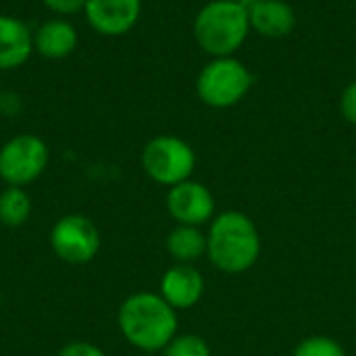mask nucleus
Instances as JSON below:
<instances>
[{
    "instance_id": "1",
    "label": "nucleus",
    "mask_w": 356,
    "mask_h": 356,
    "mask_svg": "<svg viewBox=\"0 0 356 356\" xmlns=\"http://www.w3.org/2000/svg\"><path fill=\"white\" fill-rule=\"evenodd\" d=\"M121 336L138 350L159 353L177 336V311L154 292H136L117 313Z\"/></svg>"
},
{
    "instance_id": "2",
    "label": "nucleus",
    "mask_w": 356,
    "mask_h": 356,
    "mask_svg": "<svg viewBox=\"0 0 356 356\" xmlns=\"http://www.w3.org/2000/svg\"><path fill=\"white\" fill-rule=\"evenodd\" d=\"M207 257L221 273H246L261 257V234L257 223L240 211H223L209 225Z\"/></svg>"
},
{
    "instance_id": "3",
    "label": "nucleus",
    "mask_w": 356,
    "mask_h": 356,
    "mask_svg": "<svg viewBox=\"0 0 356 356\" xmlns=\"http://www.w3.org/2000/svg\"><path fill=\"white\" fill-rule=\"evenodd\" d=\"M248 33V10L236 0H211L194 19V40L213 58L234 56Z\"/></svg>"
},
{
    "instance_id": "4",
    "label": "nucleus",
    "mask_w": 356,
    "mask_h": 356,
    "mask_svg": "<svg viewBox=\"0 0 356 356\" xmlns=\"http://www.w3.org/2000/svg\"><path fill=\"white\" fill-rule=\"evenodd\" d=\"M254 86L252 71L234 56L209 60L196 77V94L211 108H229L246 98Z\"/></svg>"
},
{
    "instance_id": "5",
    "label": "nucleus",
    "mask_w": 356,
    "mask_h": 356,
    "mask_svg": "<svg viewBox=\"0 0 356 356\" xmlns=\"http://www.w3.org/2000/svg\"><path fill=\"white\" fill-rule=\"evenodd\" d=\"M142 169L144 173L167 188H173L186 179H192L196 169L194 148L177 136H156L142 148Z\"/></svg>"
},
{
    "instance_id": "6",
    "label": "nucleus",
    "mask_w": 356,
    "mask_h": 356,
    "mask_svg": "<svg viewBox=\"0 0 356 356\" xmlns=\"http://www.w3.org/2000/svg\"><path fill=\"white\" fill-rule=\"evenodd\" d=\"M50 163L48 144L33 134H19L0 148V179L6 186L33 184Z\"/></svg>"
},
{
    "instance_id": "7",
    "label": "nucleus",
    "mask_w": 356,
    "mask_h": 356,
    "mask_svg": "<svg viewBox=\"0 0 356 356\" xmlns=\"http://www.w3.org/2000/svg\"><path fill=\"white\" fill-rule=\"evenodd\" d=\"M50 246L60 261L71 265H86L98 257L100 232L96 223L86 215L71 213L52 225Z\"/></svg>"
},
{
    "instance_id": "8",
    "label": "nucleus",
    "mask_w": 356,
    "mask_h": 356,
    "mask_svg": "<svg viewBox=\"0 0 356 356\" xmlns=\"http://www.w3.org/2000/svg\"><path fill=\"white\" fill-rule=\"evenodd\" d=\"M167 213L177 225L202 227L215 219V196L213 192L194 179H186L169 188L165 198Z\"/></svg>"
},
{
    "instance_id": "9",
    "label": "nucleus",
    "mask_w": 356,
    "mask_h": 356,
    "mask_svg": "<svg viewBox=\"0 0 356 356\" xmlns=\"http://www.w3.org/2000/svg\"><path fill=\"white\" fill-rule=\"evenodd\" d=\"M88 25L104 38L129 33L142 15V0H86Z\"/></svg>"
},
{
    "instance_id": "10",
    "label": "nucleus",
    "mask_w": 356,
    "mask_h": 356,
    "mask_svg": "<svg viewBox=\"0 0 356 356\" xmlns=\"http://www.w3.org/2000/svg\"><path fill=\"white\" fill-rule=\"evenodd\" d=\"M204 288H207L204 275L194 265L175 263L163 273L159 294L175 311H188L202 300Z\"/></svg>"
},
{
    "instance_id": "11",
    "label": "nucleus",
    "mask_w": 356,
    "mask_h": 356,
    "mask_svg": "<svg viewBox=\"0 0 356 356\" xmlns=\"http://www.w3.org/2000/svg\"><path fill=\"white\" fill-rule=\"evenodd\" d=\"M248 10L250 29L263 38L280 40L294 31L296 13L286 0H242Z\"/></svg>"
},
{
    "instance_id": "12",
    "label": "nucleus",
    "mask_w": 356,
    "mask_h": 356,
    "mask_svg": "<svg viewBox=\"0 0 356 356\" xmlns=\"http://www.w3.org/2000/svg\"><path fill=\"white\" fill-rule=\"evenodd\" d=\"M33 54V31L15 17L0 13V71L23 67Z\"/></svg>"
},
{
    "instance_id": "13",
    "label": "nucleus",
    "mask_w": 356,
    "mask_h": 356,
    "mask_svg": "<svg viewBox=\"0 0 356 356\" xmlns=\"http://www.w3.org/2000/svg\"><path fill=\"white\" fill-rule=\"evenodd\" d=\"M77 44H79V33L75 25L65 17L48 19L33 31V52L50 60H60L71 56Z\"/></svg>"
},
{
    "instance_id": "14",
    "label": "nucleus",
    "mask_w": 356,
    "mask_h": 356,
    "mask_svg": "<svg viewBox=\"0 0 356 356\" xmlns=\"http://www.w3.org/2000/svg\"><path fill=\"white\" fill-rule=\"evenodd\" d=\"M165 248L175 263L194 265L207 257V234L194 225H175L165 238Z\"/></svg>"
},
{
    "instance_id": "15",
    "label": "nucleus",
    "mask_w": 356,
    "mask_h": 356,
    "mask_svg": "<svg viewBox=\"0 0 356 356\" xmlns=\"http://www.w3.org/2000/svg\"><path fill=\"white\" fill-rule=\"evenodd\" d=\"M31 215V198L23 188L6 186L0 192V223L6 227H21Z\"/></svg>"
},
{
    "instance_id": "16",
    "label": "nucleus",
    "mask_w": 356,
    "mask_h": 356,
    "mask_svg": "<svg viewBox=\"0 0 356 356\" xmlns=\"http://www.w3.org/2000/svg\"><path fill=\"white\" fill-rule=\"evenodd\" d=\"M292 356H348L344 346L330 336H309L300 340Z\"/></svg>"
},
{
    "instance_id": "17",
    "label": "nucleus",
    "mask_w": 356,
    "mask_h": 356,
    "mask_svg": "<svg viewBox=\"0 0 356 356\" xmlns=\"http://www.w3.org/2000/svg\"><path fill=\"white\" fill-rule=\"evenodd\" d=\"M163 353L165 356H211V346L198 334H181L175 336Z\"/></svg>"
},
{
    "instance_id": "18",
    "label": "nucleus",
    "mask_w": 356,
    "mask_h": 356,
    "mask_svg": "<svg viewBox=\"0 0 356 356\" xmlns=\"http://www.w3.org/2000/svg\"><path fill=\"white\" fill-rule=\"evenodd\" d=\"M42 2L56 17L77 15V13H83V8H86V0H42Z\"/></svg>"
},
{
    "instance_id": "19",
    "label": "nucleus",
    "mask_w": 356,
    "mask_h": 356,
    "mask_svg": "<svg viewBox=\"0 0 356 356\" xmlns=\"http://www.w3.org/2000/svg\"><path fill=\"white\" fill-rule=\"evenodd\" d=\"M340 113L350 125L356 127V79L344 88L340 96Z\"/></svg>"
},
{
    "instance_id": "20",
    "label": "nucleus",
    "mask_w": 356,
    "mask_h": 356,
    "mask_svg": "<svg viewBox=\"0 0 356 356\" xmlns=\"http://www.w3.org/2000/svg\"><path fill=\"white\" fill-rule=\"evenodd\" d=\"M56 356H106V353L90 342H69L58 350Z\"/></svg>"
},
{
    "instance_id": "21",
    "label": "nucleus",
    "mask_w": 356,
    "mask_h": 356,
    "mask_svg": "<svg viewBox=\"0 0 356 356\" xmlns=\"http://www.w3.org/2000/svg\"><path fill=\"white\" fill-rule=\"evenodd\" d=\"M236 2H242V0H236Z\"/></svg>"
}]
</instances>
